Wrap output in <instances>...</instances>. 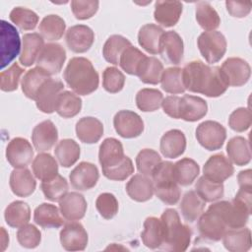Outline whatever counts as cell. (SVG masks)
<instances>
[{
  "instance_id": "obj_1",
  "label": "cell",
  "mask_w": 252,
  "mask_h": 252,
  "mask_svg": "<svg viewBox=\"0 0 252 252\" xmlns=\"http://www.w3.org/2000/svg\"><path fill=\"white\" fill-rule=\"evenodd\" d=\"M182 79L185 90L208 97L220 96L228 88L220 67L200 60L191 61L182 68Z\"/></svg>"
},
{
  "instance_id": "obj_2",
  "label": "cell",
  "mask_w": 252,
  "mask_h": 252,
  "mask_svg": "<svg viewBox=\"0 0 252 252\" xmlns=\"http://www.w3.org/2000/svg\"><path fill=\"white\" fill-rule=\"evenodd\" d=\"M71 90L80 95H88L98 88L99 78L93 63L85 57H73L69 60L63 74Z\"/></svg>"
},
{
  "instance_id": "obj_3",
  "label": "cell",
  "mask_w": 252,
  "mask_h": 252,
  "mask_svg": "<svg viewBox=\"0 0 252 252\" xmlns=\"http://www.w3.org/2000/svg\"><path fill=\"white\" fill-rule=\"evenodd\" d=\"M163 231L161 249L171 252L185 251L191 241L192 231L190 227L181 222L176 210L166 209L160 217Z\"/></svg>"
},
{
  "instance_id": "obj_4",
  "label": "cell",
  "mask_w": 252,
  "mask_h": 252,
  "mask_svg": "<svg viewBox=\"0 0 252 252\" xmlns=\"http://www.w3.org/2000/svg\"><path fill=\"white\" fill-rule=\"evenodd\" d=\"M198 48L203 58L209 63L219 62L226 52V39L219 31L202 32L197 39Z\"/></svg>"
},
{
  "instance_id": "obj_5",
  "label": "cell",
  "mask_w": 252,
  "mask_h": 252,
  "mask_svg": "<svg viewBox=\"0 0 252 252\" xmlns=\"http://www.w3.org/2000/svg\"><path fill=\"white\" fill-rule=\"evenodd\" d=\"M198 143L208 151L220 150L226 139V130L219 122L206 120L196 128Z\"/></svg>"
},
{
  "instance_id": "obj_6",
  "label": "cell",
  "mask_w": 252,
  "mask_h": 252,
  "mask_svg": "<svg viewBox=\"0 0 252 252\" xmlns=\"http://www.w3.org/2000/svg\"><path fill=\"white\" fill-rule=\"evenodd\" d=\"M1 68L8 66L21 53V38L16 28L1 20Z\"/></svg>"
},
{
  "instance_id": "obj_7",
  "label": "cell",
  "mask_w": 252,
  "mask_h": 252,
  "mask_svg": "<svg viewBox=\"0 0 252 252\" xmlns=\"http://www.w3.org/2000/svg\"><path fill=\"white\" fill-rule=\"evenodd\" d=\"M198 230L204 239L220 241L227 230V226L219 212L210 206L198 219Z\"/></svg>"
},
{
  "instance_id": "obj_8",
  "label": "cell",
  "mask_w": 252,
  "mask_h": 252,
  "mask_svg": "<svg viewBox=\"0 0 252 252\" xmlns=\"http://www.w3.org/2000/svg\"><path fill=\"white\" fill-rule=\"evenodd\" d=\"M66 51L59 43H47L42 48L36 60V67L45 71L48 75L58 74L65 63Z\"/></svg>"
},
{
  "instance_id": "obj_9",
  "label": "cell",
  "mask_w": 252,
  "mask_h": 252,
  "mask_svg": "<svg viewBox=\"0 0 252 252\" xmlns=\"http://www.w3.org/2000/svg\"><path fill=\"white\" fill-rule=\"evenodd\" d=\"M220 68L228 87H241L250 79V65L242 58L229 57Z\"/></svg>"
},
{
  "instance_id": "obj_10",
  "label": "cell",
  "mask_w": 252,
  "mask_h": 252,
  "mask_svg": "<svg viewBox=\"0 0 252 252\" xmlns=\"http://www.w3.org/2000/svg\"><path fill=\"white\" fill-rule=\"evenodd\" d=\"M113 126L116 133L125 139L140 136L144 131V121L141 116L131 110H120L113 118Z\"/></svg>"
},
{
  "instance_id": "obj_11",
  "label": "cell",
  "mask_w": 252,
  "mask_h": 252,
  "mask_svg": "<svg viewBox=\"0 0 252 252\" xmlns=\"http://www.w3.org/2000/svg\"><path fill=\"white\" fill-rule=\"evenodd\" d=\"M59 238L62 247L67 251H83L89 241L87 230L82 223L76 220L64 224Z\"/></svg>"
},
{
  "instance_id": "obj_12",
  "label": "cell",
  "mask_w": 252,
  "mask_h": 252,
  "mask_svg": "<svg viewBox=\"0 0 252 252\" xmlns=\"http://www.w3.org/2000/svg\"><path fill=\"white\" fill-rule=\"evenodd\" d=\"M64 85L60 80L49 78L36 93L34 101L36 107L43 113L50 114L55 111L59 94L63 92Z\"/></svg>"
},
{
  "instance_id": "obj_13",
  "label": "cell",
  "mask_w": 252,
  "mask_h": 252,
  "mask_svg": "<svg viewBox=\"0 0 252 252\" xmlns=\"http://www.w3.org/2000/svg\"><path fill=\"white\" fill-rule=\"evenodd\" d=\"M6 158L14 168H25L33 158V149L27 139L16 137L7 145Z\"/></svg>"
},
{
  "instance_id": "obj_14",
  "label": "cell",
  "mask_w": 252,
  "mask_h": 252,
  "mask_svg": "<svg viewBox=\"0 0 252 252\" xmlns=\"http://www.w3.org/2000/svg\"><path fill=\"white\" fill-rule=\"evenodd\" d=\"M99 178V172L95 164L88 161L80 162L69 174L72 187L79 191H87L94 188Z\"/></svg>"
},
{
  "instance_id": "obj_15",
  "label": "cell",
  "mask_w": 252,
  "mask_h": 252,
  "mask_svg": "<svg viewBox=\"0 0 252 252\" xmlns=\"http://www.w3.org/2000/svg\"><path fill=\"white\" fill-rule=\"evenodd\" d=\"M65 40L71 51L75 53H84L94 44V32L86 25H75L67 30Z\"/></svg>"
},
{
  "instance_id": "obj_16",
  "label": "cell",
  "mask_w": 252,
  "mask_h": 252,
  "mask_svg": "<svg viewBox=\"0 0 252 252\" xmlns=\"http://www.w3.org/2000/svg\"><path fill=\"white\" fill-rule=\"evenodd\" d=\"M204 176L215 182L223 183L234 173L231 161L222 154H217L208 158L203 167Z\"/></svg>"
},
{
  "instance_id": "obj_17",
  "label": "cell",
  "mask_w": 252,
  "mask_h": 252,
  "mask_svg": "<svg viewBox=\"0 0 252 252\" xmlns=\"http://www.w3.org/2000/svg\"><path fill=\"white\" fill-rule=\"evenodd\" d=\"M184 53L182 37L174 31L164 32L160 37L159 53L160 56L170 64L178 65Z\"/></svg>"
},
{
  "instance_id": "obj_18",
  "label": "cell",
  "mask_w": 252,
  "mask_h": 252,
  "mask_svg": "<svg viewBox=\"0 0 252 252\" xmlns=\"http://www.w3.org/2000/svg\"><path fill=\"white\" fill-rule=\"evenodd\" d=\"M58 140V130L51 120L38 123L32 130V142L34 149L39 153L49 151Z\"/></svg>"
},
{
  "instance_id": "obj_19",
  "label": "cell",
  "mask_w": 252,
  "mask_h": 252,
  "mask_svg": "<svg viewBox=\"0 0 252 252\" xmlns=\"http://www.w3.org/2000/svg\"><path fill=\"white\" fill-rule=\"evenodd\" d=\"M88 204L85 197L78 192L67 193L59 201V210L62 217L70 221L82 220L87 212Z\"/></svg>"
},
{
  "instance_id": "obj_20",
  "label": "cell",
  "mask_w": 252,
  "mask_h": 252,
  "mask_svg": "<svg viewBox=\"0 0 252 252\" xmlns=\"http://www.w3.org/2000/svg\"><path fill=\"white\" fill-rule=\"evenodd\" d=\"M208 112V104L200 96L184 94L179 101V119L195 122L202 119Z\"/></svg>"
},
{
  "instance_id": "obj_21",
  "label": "cell",
  "mask_w": 252,
  "mask_h": 252,
  "mask_svg": "<svg viewBox=\"0 0 252 252\" xmlns=\"http://www.w3.org/2000/svg\"><path fill=\"white\" fill-rule=\"evenodd\" d=\"M183 5L179 1H157L155 3L154 19L165 28L175 26L182 14Z\"/></svg>"
},
{
  "instance_id": "obj_22",
  "label": "cell",
  "mask_w": 252,
  "mask_h": 252,
  "mask_svg": "<svg viewBox=\"0 0 252 252\" xmlns=\"http://www.w3.org/2000/svg\"><path fill=\"white\" fill-rule=\"evenodd\" d=\"M159 150L164 158H176L186 150V137L181 130L171 129L160 138Z\"/></svg>"
},
{
  "instance_id": "obj_23",
  "label": "cell",
  "mask_w": 252,
  "mask_h": 252,
  "mask_svg": "<svg viewBox=\"0 0 252 252\" xmlns=\"http://www.w3.org/2000/svg\"><path fill=\"white\" fill-rule=\"evenodd\" d=\"M44 39L37 32L24 34L22 38V51L19 61L24 67H30L34 64L44 47Z\"/></svg>"
},
{
  "instance_id": "obj_24",
  "label": "cell",
  "mask_w": 252,
  "mask_h": 252,
  "mask_svg": "<svg viewBox=\"0 0 252 252\" xmlns=\"http://www.w3.org/2000/svg\"><path fill=\"white\" fill-rule=\"evenodd\" d=\"M9 184L12 192L18 197H29L36 187V181L32 172L27 168H15L9 179Z\"/></svg>"
},
{
  "instance_id": "obj_25",
  "label": "cell",
  "mask_w": 252,
  "mask_h": 252,
  "mask_svg": "<svg viewBox=\"0 0 252 252\" xmlns=\"http://www.w3.org/2000/svg\"><path fill=\"white\" fill-rule=\"evenodd\" d=\"M125 189L128 196L136 202H147L155 194L153 180L141 173L133 175L127 182Z\"/></svg>"
},
{
  "instance_id": "obj_26",
  "label": "cell",
  "mask_w": 252,
  "mask_h": 252,
  "mask_svg": "<svg viewBox=\"0 0 252 252\" xmlns=\"http://www.w3.org/2000/svg\"><path fill=\"white\" fill-rule=\"evenodd\" d=\"M76 135L83 143L95 144L103 135V124L95 117H83L76 123Z\"/></svg>"
},
{
  "instance_id": "obj_27",
  "label": "cell",
  "mask_w": 252,
  "mask_h": 252,
  "mask_svg": "<svg viewBox=\"0 0 252 252\" xmlns=\"http://www.w3.org/2000/svg\"><path fill=\"white\" fill-rule=\"evenodd\" d=\"M33 220L42 228H58L64 224L59 208L50 203H42L35 208Z\"/></svg>"
},
{
  "instance_id": "obj_28",
  "label": "cell",
  "mask_w": 252,
  "mask_h": 252,
  "mask_svg": "<svg viewBox=\"0 0 252 252\" xmlns=\"http://www.w3.org/2000/svg\"><path fill=\"white\" fill-rule=\"evenodd\" d=\"M221 239L230 252H246L251 248V230L245 226L227 229Z\"/></svg>"
},
{
  "instance_id": "obj_29",
  "label": "cell",
  "mask_w": 252,
  "mask_h": 252,
  "mask_svg": "<svg viewBox=\"0 0 252 252\" xmlns=\"http://www.w3.org/2000/svg\"><path fill=\"white\" fill-rule=\"evenodd\" d=\"M124 150L120 141L115 138H106L102 141L98 151V161L103 167L113 166L124 158Z\"/></svg>"
},
{
  "instance_id": "obj_30",
  "label": "cell",
  "mask_w": 252,
  "mask_h": 252,
  "mask_svg": "<svg viewBox=\"0 0 252 252\" xmlns=\"http://www.w3.org/2000/svg\"><path fill=\"white\" fill-rule=\"evenodd\" d=\"M164 31L155 24H146L139 30L138 42L142 48L153 55L159 53L160 37Z\"/></svg>"
},
{
  "instance_id": "obj_31",
  "label": "cell",
  "mask_w": 252,
  "mask_h": 252,
  "mask_svg": "<svg viewBox=\"0 0 252 252\" xmlns=\"http://www.w3.org/2000/svg\"><path fill=\"white\" fill-rule=\"evenodd\" d=\"M226 153L228 159L238 166L246 165L251 160L249 142L241 136H235L227 142Z\"/></svg>"
},
{
  "instance_id": "obj_32",
  "label": "cell",
  "mask_w": 252,
  "mask_h": 252,
  "mask_svg": "<svg viewBox=\"0 0 252 252\" xmlns=\"http://www.w3.org/2000/svg\"><path fill=\"white\" fill-rule=\"evenodd\" d=\"M143 244L150 249L160 248L163 242V231L160 219L149 217L144 221V229L141 233Z\"/></svg>"
},
{
  "instance_id": "obj_33",
  "label": "cell",
  "mask_w": 252,
  "mask_h": 252,
  "mask_svg": "<svg viewBox=\"0 0 252 252\" xmlns=\"http://www.w3.org/2000/svg\"><path fill=\"white\" fill-rule=\"evenodd\" d=\"M200 173L199 164L192 158H183L173 163V176L178 185H191Z\"/></svg>"
},
{
  "instance_id": "obj_34",
  "label": "cell",
  "mask_w": 252,
  "mask_h": 252,
  "mask_svg": "<svg viewBox=\"0 0 252 252\" xmlns=\"http://www.w3.org/2000/svg\"><path fill=\"white\" fill-rule=\"evenodd\" d=\"M163 65L157 57L146 56L141 62L136 76L144 84L158 85L160 83L161 75L163 73Z\"/></svg>"
},
{
  "instance_id": "obj_35",
  "label": "cell",
  "mask_w": 252,
  "mask_h": 252,
  "mask_svg": "<svg viewBox=\"0 0 252 252\" xmlns=\"http://www.w3.org/2000/svg\"><path fill=\"white\" fill-rule=\"evenodd\" d=\"M4 219L9 226L20 228L21 226L29 223L31 220L30 206L24 201H14L6 207Z\"/></svg>"
},
{
  "instance_id": "obj_36",
  "label": "cell",
  "mask_w": 252,
  "mask_h": 252,
  "mask_svg": "<svg viewBox=\"0 0 252 252\" xmlns=\"http://www.w3.org/2000/svg\"><path fill=\"white\" fill-rule=\"evenodd\" d=\"M32 173L41 180H49L58 174L57 160L48 153L38 154L32 160Z\"/></svg>"
},
{
  "instance_id": "obj_37",
  "label": "cell",
  "mask_w": 252,
  "mask_h": 252,
  "mask_svg": "<svg viewBox=\"0 0 252 252\" xmlns=\"http://www.w3.org/2000/svg\"><path fill=\"white\" fill-rule=\"evenodd\" d=\"M206 202L197 194L196 191H187L180 203L181 214L186 221L194 222L204 212Z\"/></svg>"
},
{
  "instance_id": "obj_38",
  "label": "cell",
  "mask_w": 252,
  "mask_h": 252,
  "mask_svg": "<svg viewBox=\"0 0 252 252\" xmlns=\"http://www.w3.org/2000/svg\"><path fill=\"white\" fill-rule=\"evenodd\" d=\"M49 78H51L50 75L39 67H34L28 70L21 81V87L24 94L28 98L34 100L37 91Z\"/></svg>"
},
{
  "instance_id": "obj_39",
  "label": "cell",
  "mask_w": 252,
  "mask_h": 252,
  "mask_svg": "<svg viewBox=\"0 0 252 252\" xmlns=\"http://www.w3.org/2000/svg\"><path fill=\"white\" fill-rule=\"evenodd\" d=\"M55 158L63 167L74 165L81 155L79 144L72 139H63L57 143L54 149Z\"/></svg>"
},
{
  "instance_id": "obj_40",
  "label": "cell",
  "mask_w": 252,
  "mask_h": 252,
  "mask_svg": "<svg viewBox=\"0 0 252 252\" xmlns=\"http://www.w3.org/2000/svg\"><path fill=\"white\" fill-rule=\"evenodd\" d=\"M66 29L65 21L58 15L50 14L45 16L38 27L39 34L43 37V39H47L49 41H55L60 39Z\"/></svg>"
},
{
  "instance_id": "obj_41",
  "label": "cell",
  "mask_w": 252,
  "mask_h": 252,
  "mask_svg": "<svg viewBox=\"0 0 252 252\" xmlns=\"http://www.w3.org/2000/svg\"><path fill=\"white\" fill-rule=\"evenodd\" d=\"M82 109V99L77 94L70 91H63L56 102L55 111L63 118H72L79 114Z\"/></svg>"
},
{
  "instance_id": "obj_42",
  "label": "cell",
  "mask_w": 252,
  "mask_h": 252,
  "mask_svg": "<svg viewBox=\"0 0 252 252\" xmlns=\"http://www.w3.org/2000/svg\"><path fill=\"white\" fill-rule=\"evenodd\" d=\"M131 44L130 40L120 34L110 35L102 47L103 58L110 64L118 65L123 51Z\"/></svg>"
},
{
  "instance_id": "obj_43",
  "label": "cell",
  "mask_w": 252,
  "mask_h": 252,
  "mask_svg": "<svg viewBox=\"0 0 252 252\" xmlns=\"http://www.w3.org/2000/svg\"><path fill=\"white\" fill-rule=\"evenodd\" d=\"M196 21L206 32L215 31L220 25V18L215 8L205 1L198 2L195 9Z\"/></svg>"
},
{
  "instance_id": "obj_44",
  "label": "cell",
  "mask_w": 252,
  "mask_h": 252,
  "mask_svg": "<svg viewBox=\"0 0 252 252\" xmlns=\"http://www.w3.org/2000/svg\"><path fill=\"white\" fill-rule=\"evenodd\" d=\"M137 107L144 112H153L158 110L162 103L163 95L157 89L145 88L136 94Z\"/></svg>"
},
{
  "instance_id": "obj_45",
  "label": "cell",
  "mask_w": 252,
  "mask_h": 252,
  "mask_svg": "<svg viewBox=\"0 0 252 252\" xmlns=\"http://www.w3.org/2000/svg\"><path fill=\"white\" fill-rule=\"evenodd\" d=\"M40 188L47 200L59 202L68 193L69 185L66 178L58 173L55 177L49 180L41 181Z\"/></svg>"
},
{
  "instance_id": "obj_46",
  "label": "cell",
  "mask_w": 252,
  "mask_h": 252,
  "mask_svg": "<svg viewBox=\"0 0 252 252\" xmlns=\"http://www.w3.org/2000/svg\"><path fill=\"white\" fill-rule=\"evenodd\" d=\"M156 196L165 205H175L180 199V189L174 179H163L154 183Z\"/></svg>"
},
{
  "instance_id": "obj_47",
  "label": "cell",
  "mask_w": 252,
  "mask_h": 252,
  "mask_svg": "<svg viewBox=\"0 0 252 252\" xmlns=\"http://www.w3.org/2000/svg\"><path fill=\"white\" fill-rule=\"evenodd\" d=\"M161 89L168 94H178L184 93L186 90L183 85L182 68L169 67L163 70L160 79Z\"/></svg>"
},
{
  "instance_id": "obj_48",
  "label": "cell",
  "mask_w": 252,
  "mask_h": 252,
  "mask_svg": "<svg viewBox=\"0 0 252 252\" xmlns=\"http://www.w3.org/2000/svg\"><path fill=\"white\" fill-rule=\"evenodd\" d=\"M195 189L197 194L205 202H216L220 200L224 193L222 183L210 180L204 175L197 180L195 184Z\"/></svg>"
},
{
  "instance_id": "obj_49",
  "label": "cell",
  "mask_w": 252,
  "mask_h": 252,
  "mask_svg": "<svg viewBox=\"0 0 252 252\" xmlns=\"http://www.w3.org/2000/svg\"><path fill=\"white\" fill-rule=\"evenodd\" d=\"M9 18L11 22L23 31L33 30L38 23V16L32 10L26 7H15L10 12Z\"/></svg>"
},
{
  "instance_id": "obj_50",
  "label": "cell",
  "mask_w": 252,
  "mask_h": 252,
  "mask_svg": "<svg viewBox=\"0 0 252 252\" xmlns=\"http://www.w3.org/2000/svg\"><path fill=\"white\" fill-rule=\"evenodd\" d=\"M161 161L159 154L153 149H143L136 157L137 169L146 176H152L154 170Z\"/></svg>"
},
{
  "instance_id": "obj_51",
  "label": "cell",
  "mask_w": 252,
  "mask_h": 252,
  "mask_svg": "<svg viewBox=\"0 0 252 252\" xmlns=\"http://www.w3.org/2000/svg\"><path fill=\"white\" fill-rule=\"evenodd\" d=\"M145 57L146 55L140 49L130 45L123 51L119 59V65L127 74L136 76L137 70Z\"/></svg>"
},
{
  "instance_id": "obj_52",
  "label": "cell",
  "mask_w": 252,
  "mask_h": 252,
  "mask_svg": "<svg viewBox=\"0 0 252 252\" xmlns=\"http://www.w3.org/2000/svg\"><path fill=\"white\" fill-rule=\"evenodd\" d=\"M102 174L109 180L122 181L134 173V165L132 159L125 156L124 158L117 164L109 167L101 168Z\"/></svg>"
},
{
  "instance_id": "obj_53",
  "label": "cell",
  "mask_w": 252,
  "mask_h": 252,
  "mask_svg": "<svg viewBox=\"0 0 252 252\" xmlns=\"http://www.w3.org/2000/svg\"><path fill=\"white\" fill-rule=\"evenodd\" d=\"M125 85L124 74L116 67H107L102 73V87L110 93H119Z\"/></svg>"
},
{
  "instance_id": "obj_54",
  "label": "cell",
  "mask_w": 252,
  "mask_h": 252,
  "mask_svg": "<svg viewBox=\"0 0 252 252\" xmlns=\"http://www.w3.org/2000/svg\"><path fill=\"white\" fill-rule=\"evenodd\" d=\"M17 240L22 247L33 249L41 241V232L35 225L27 223L18 229Z\"/></svg>"
},
{
  "instance_id": "obj_55",
  "label": "cell",
  "mask_w": 252,
  "mask_h": 252,
  "mask_svg": "<svg viewBox=\"0 0 252 252\" xmlns=\"http://www.w3.org/2000/svg\"><path fill=\"white\" fill-rule=\"evenodd\" d=\"M24 71L18 63H13L7 70H3L0 73V89L3 92L16 91Z\"/></svg>"
},
{
  "instance_id": "obj_56",
  "label": "cell",
  "mask_w": 252,
  "mask_h": 252,
  "mask_svg": "<svg viewBox=\"0 0 252 252\" xmlns=\"http://www.w3.org/2000/svg\"><path fill=\"white\" fill-rule=\"evenodd\" d=\"M95 208L99 215L105 220L113 219L118 213V201L116 197L108 192L101 193L95 200Z\"/></svg>"
},
{
  "instance_id": "obj_57",
  "label": "cell",
  "mask_w": 252,
  "mask_h": 252,
  "mask_svg": "<svg viewBox=\"0 0 252 252\" xmlns=\"http://www.w3.org/2000/svg\"><path fill=\"white\" fill-rule=\"evenodd\" d=\"M252 124V115L249 108L238 107L228 117V125L235 132H244Z\"/></svg>"
},
{
  "instance_id": "obj_58",
  "label": "cell",
  "mask_w": 252,
  "mask_h": 252,
  "mask_svg": "<svg viewBox=\"0 0 252 252\" xmlns=\"http://www.w3.org/2000/svg\"><path fill=\"white\" fill-rule=\"evenodd\" d=\"M99 6L98 1H71V10L73 15L78 20H88L94 16Z\"/></svg>"
},
{
  "instance_id": "obj_59",
  "label": "cell",
  "mask_w": 252,
  "mask_h": 252,
  "mask_svg": "<svg viewBox=\"0 0 252 252\" xmlns=\"http://www.w3.org/2000/svg\"><path fill=\"white\" fill-rule=\"evenodd\" d=\"M225 6L230 16L234 18H244L251 12L252 3L250 1H226Z\"/></svg>"
},
{
  "instance_id": "obj_60",
  "label": "cell",
  "mask_w": 252,
  "mask_h": 252,
  "mask_svg": "<svg viewBox=\"0 0 252 252\" xmlns=\"http://www.w3.org/2000/svg\"><path fill=\"white\" fill-rule=\"evenodd\" d=\"M179 101L180 96L177 95H168L163 98L161 103L163 112L171 118L179 119Z\"/></svg>"
},
{
  "instance_id": "obj_61",
  "label": "cell",
  "mask_w": 252,
  "mask_h": 252,
  "mask_svg": "<svg viewBox=\"0 0 252 252\" xmlns=\"http://www.w3.org/2000/svg\"><path fill=\"white\" fill-rule=\"evenodd\" d=\"M239 189L252 191V171L251 169L241 170L237 175Z\"/></svg>"
},
{
  "instance_id": "obj_62",
  "label": "cell",
  "mask_w": 252,
  "mask_h": 252,
  "mask_svg": "<svg viewBox=\"0 0 252 252\" xmlns=\"http://www.w3.org/2000/svg\"><path fill=\"white\" fill-rule=\"evenodd\" d=\"M1 231H2V239H1L2 248H1V250L4 251L5 248H6V246H7L8 243H9V235L7 234V232H6V230L4 229V227H1Z\"/></svg>"
}]
</instances>
